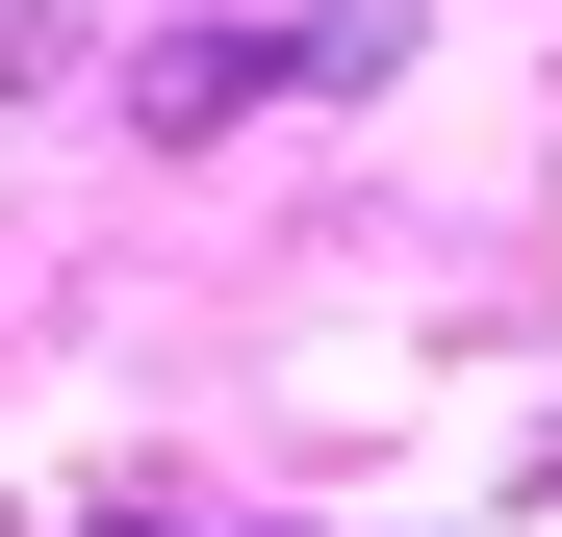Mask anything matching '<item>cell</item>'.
I'll return each mask as SVG.
<instances>
[{"label": "cell", "instance_id": "obj_1", "mask_svg": "<svg viewBox=\"0 0 562 537\" xmlns=\"http://www.w3.org/2000/svg\"><path fill=\"white\" fill-rule=\"evenodd\" d=\"M103 537H154V512H103Z\"/></svg>", "mask_w": 562, "mask_h": 537}]
</instances>
